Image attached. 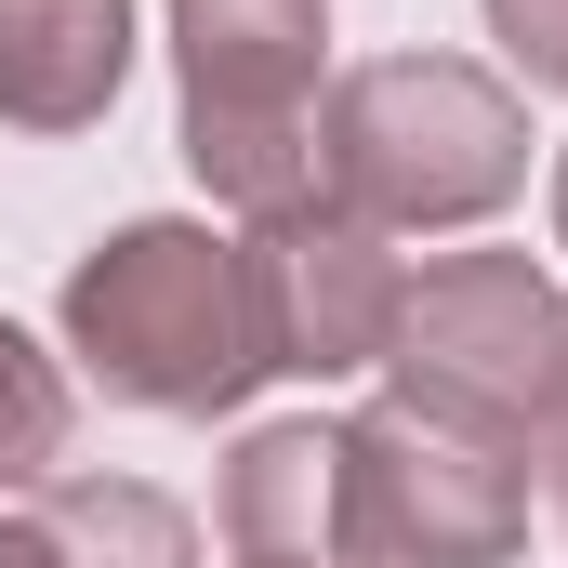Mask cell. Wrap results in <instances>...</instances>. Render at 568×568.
<instances>
[{
	"instance_id": "9c48e42d",
	"label": "cell",
	"mask_w": 568,
	"mask_h": 568,
	"mask_svg": "<svg viewBox=\"0 0 568 568\" xmlns=\"http://www.w3.org/2000/svg\"><path fill=\"white\" fill-rule=\"evenodd\" d=\"M40 542L53 568H199V529H185V503L172 489H145V476H40Z\"/></svg>"
},
{
	"instance_id": "52a82bcc",
	"label": "cell",
	"mask_w": 568,
	"mask_h": 568,
	"mask_svg": "<svg viewBox=\"0 0 568 568\" xmlns=\"http://www.w3.org/2000/svg\"><path fill=\"white\" fill-rule=\"evenodd\" d=\"M133 80V0H0V133H93Z\"/></svg>"
},
{
	"instance_id": "6da1fadb",
	"label": "cell",
	"mask_w": 568,
	"mask_h": 568,
	"mask_svg": "<svg viewBox=\"0 0 568 568\" xmlns=\"http://www.w3.org/2000/svg\"><path fill=\"white\" fill-rule=\"evenodd\" d=\"M67 357L93 397L159 410V424H212L265 384V344H252V291H239V239L185 225V212H145L120 239H93L67 265Z\"/></svg>"
},
{
	"instance_id": "4fadbf2b",
	"label": "cell",
	"mask_w": 568,
	"mask_h": 568,
	"mask_svg": "<svg viewBox=\"0 0 568 568\" xmlns=\"http://www.w3.org/2000/svg\"><path fill=\"white\" fill-rule=\"evenodd\" d=\"M556 252H568V145H556Z\"/></svg>"
},
{
	"instance_id": "8fae6325",
	"label": "cell",
	"mask_w": 568,
	"mask_h": 568,
	"mask_svg": "<svg viewBox=\"0 0 568 568\" xmlns=\"http://www.w3.org/2000/svg\"><path fill=\"white\" fill-rule=\"evenodd\" d=\"M489 40L516 53L529 93H568V0H489Z\"/></svg>"
},
{
	"instance_id": "7a4b0ae2",
	"label": "cell",
	"mask_w": 568,
	"mask_h": 568,
	"mask_svg": "<svg viewBox=\"0 0 568 568\" xmlns=\"http://www.w3.org/2000/svg\"><path fill=\"white\" fill-rule=\"evenodd\" d=\"M317 185L384 239L489 225L529 185V106H516V80H489L463 53H371L317 106Z\"/></svg>"
},
{
	"instance_id": "7c38bea8",
	"label": "cell",
	"mask_w": 568,
	"mask_h": 568,
	"mask_svg": "<svg viewBox=\"0 0 568 568\" xmlns=\"http://www.w3.org/2000/svg\"><path fill=\"white\" fill-rule=\"evenodd\" d=\"M0 568H53V542H40V516H27V503L0 516Z\"/></svg>"
},
{
	"instance_id": "ba28073f",
	"label": "cell",
	"mask_w": 568,
	"mask_h": 568,
	"mask_svg": "<svg viewBox=\"0 0 568 568\" xmlns=\"http://www.w3.org/2000/svg\"><path fill=\"white\" fill-rule=\"evenodd\" d=\"M225 556L239 568H357L344 556V424H252L239 436Z\"/></svg>"
},
{
	"instance_id": "5b68a950",
	"label": "cell",
	"mask_w": 568,
	"mask_h": 568,
	"mask_svg": "<svg viewBox=\"0 0 568 568\" xmlns=\"http://www.w3.org/2000/svg\"><path fill=\"white\" fill-rule=\"evenodd\" d=\"M529 542V449L371 397L344 424V556L357 568H516Z\"/></svg>"
},
{
	"instance_id": "5bb4252c",
	"label": "cell",
	"mask_w": 568,
	"mask_h": 568,
	"mask_svg": "<svg viewBox=\"0 0 568 568\" xmlns=\"http://www.w3.org/2000/svg\"><path fill=\"white\" fill-rule=\"evenodd\" d=\"M556 503H568V424H556Z\"/></svg>"
},
{
	"instance_id": "30bf717a",
	"label": "cell",
	"mask_w": 568,
	"mask_h": 568,
	"mask_svg": "<svg viewBox=\"0 0 568 568\" xmlns=\"http://www.w3.org/2000/svg\"><path fill=\"white\" fill-rule=\"evenodd\" d=\"M67 410H80L67 357H40V344L0 317V489H40V476L67 463Z\"/></svg>"
},
{
	"instance_id": "8992f818",
	"label": "cell",
	"mask_w": 568,
	"mask_h": 568,
	"mask_svg": "<svg viewBox=\"0 0 568 568\" xmlns=\"http://www.w3.org/2000/svg\"><path fill=\"white\" fill-rule=\"evenodd\" d=\"M239 291H252V344L265 371H304V384H344L397 344V252L384 225H357L344 199H291L265 225H239Z\"/></svg>"
},
{
	"instance_id": "277c9868",
	"label": "cell",
	"mask_w": 568,
	"mask_h": 568,
	"mask_svg": "<svg viewBox=\"0 0 568 568\" xmlns=\"http://www.w3.org/2000/svg\"><path fill=\"white\" fill-rule=\"evenodd\" d=\"M384 371H397L410 410L489 436V449H556V424H568V291L529 252H449V265L410 278Z\"/></svg>"
},
{
	"instance_id": "3957f363",
	"label": "cell",
	"mask_w": 568,
	"mask_h": 568,
	"mask_svg": "<svg viewBox=\"0 0 568 568\" xmlns=\"http://www.w3.org/2000/svg\"><path fill=\"white\" fill-rule=\"evenodd\" d=\"M172 80H185V172L265 225L317 185L331 106V0H172Z\"/></svg>"
}]
</instances>
